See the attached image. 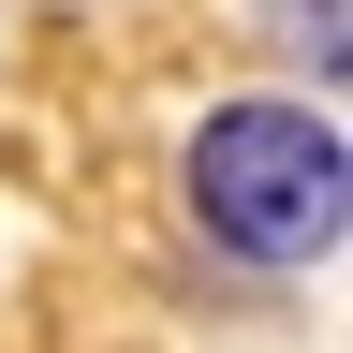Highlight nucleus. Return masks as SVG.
I'll return each instance as SVG.
<instances>
[{
	"instance_id": "1",
	"label": "nucleus",
	"mask_w": 353,
	"mask_h": 353,
	"mask_svg": "<svg viewBox=\"0 0 353 353\" xmlns=\"http://www.w3.org/2000/svg\"><path fill=\"white\" fill-rule=\"evenodd\" d=\"M339 206H353V176H339V118H309V103H221L192 132V221L236 265H309V250H339Z\"/></svg>"
}]
</instances>
